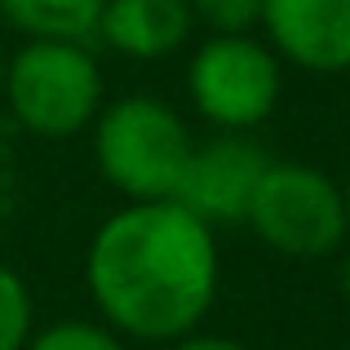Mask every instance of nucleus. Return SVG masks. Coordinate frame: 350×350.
<instances>
[{
	"mask_svg": "<svg viewBox=\"0 0 350 350\" xmlns=\"http://www.w3.org/2000/svg\"><path fill=\"white\" fill-rule=\"evenodd\" d=\"M89 288L124 333L146 342L182 337L217 293L208 222L178 200H142L116 213L89 248Z\"/></svg>",
	"mask_w": 350,
	"mask_h": 350,
	"instance_id": "nucleus-1",
	"label": "nucleus"
},
{
	"mask_svg": "<svg viewBox=\"0 0 350 350\" xmlns=\"http://www.w3.org/2000/svg\"><path fill=\"white\" fill-rule=\"evenodd\" d=\"M187 160V129L155 98H124L98 124V164L133 200H173Z\"/></svg>",
	"mask_w": 350,
	"mask_h": 350,
	"instance_id": "nucleus-2",
	"label": "nucleus"
},
{
	"mask_svg": "<svg viewBox=\"0 0 350 350\" xmlns=\"http://www.w3.org/2000/svg\"><path fill=\"white\" fill-rule=\"evenodd\" d=\"M103 98V76L80 40H31L9 67V103L40 137L85 129Z\"/></svg>",
	"mask_w": 350,
	"mask_h": 350,
	"instance_id": "nucleus-3",
	"label": "nucleus"
},
{
	"mask_svg": "<svg viewBox=\"0 0 350 350\" xmlns=\"http://www.w3.org/2000/svg\"><path fill=\"white\" fill-rule=\"evenodd\" d=\"M248 222L280 253L319 257L346 235V196L310 164H271L253 191Z\"/></svg>",
	"mask_w": 350,
	"mask_h": 350,
	"instance_id": "nucleus-4",
	"label": "nucleus"
},
{
	"mask_svg": "<svg viewBox=\"0 0 350 350\" xmlns=\"http://www.w3.org/2000/svg\"><path fill=\"white\" fill-rule=\"evenodd\" d=\"M191 98L213 124L253 129L280 98V67L248 36H213L191 62Z\"/></svg>",
	"mask_w": 350,
	"mask_h": 350,
	"instance_id": "nucleus-5",
	"label": "nucleus"
},
{
	"mask_svg": "<svg viewBox=\"0 0 350 350\" xmlns=\"http://www.w3.org/2000/svg\"><path fill=\"white\" fill-rule=\"evenodd\" d=\"M266 169H271V160L257 142L217 137V142L191 151L173 200L187 213H196L200 222H239V217H248L253 191Z\"/></svg>",
	"mask_w": 350,
	"mask_h": 350,
	"instance_id": "nucleus-6",
	"label": "nucleus"
},
{
	"mask_svg": "<svg viewBox=\"0 0 350 350\" xmlns=\"http://www.w3.org/2000/svg\"><path fill=\"white\" fill-rule=\"evenodd\" d=\"M262 23L284 58L306 71L350 67V0H266Z\"/></svg>",
	"mask_w": 350,
	"mask_h": 350,
	"instance_id": "nucleus-7",
	"label": "nucleus"
},
{
	"mask_svg": "<svg viewBox=\"0 0 350 350\" xmlns=\"http://www.w3.org/2000/svg\"><path fill=\"white\" fill-rule=\"evenodd\" d=\"M98 31L129 58H164L191 31L187 0H107Z\"/></svg>",
	"mask_w": 350,
	"mask_h": 350,
	"instance_id": "nucleus-8",
	"label": "nucleus"
},
{
	"mask_svg": "<svg viewBox=\"0 0 350 350\" xmlns=\"http://www.w3.org/2000/svg\"><path fill=\"white\" fill-rule=\"evenodd\" d=\"M107 0H0V14L36 40H85L98 31Z\"/></svg>",
	"mask_w": 350,
	"mask_h": 350,
	"instance_id": "nucleus-9",
	"label": "nucleus"
},
{
	"mask_svg": "<svg viewBox=\"0 0 350 350\" xmlns=\"http://www.w3.org/2000/svg\"><path fill=\"white\" fill-rule=\"evenodd\" d=\"M31 333V297L9 266H0V350H23Z\"/></svg>",
	"mask_w": 350,
	"mask_h": 350,
	"instance_id": "nucleus-10",
	"label": "nucleus"
},
{
	"mask_svg": "<svg viewBox=\"0 0 350 350\" xmlns=\"http://www.w3.org/2000/svg\"><path fill=\"white\" fill-rule=\"evenodd\" d=\"M191 18H204L217 36H244L253 23H262L266 0H187Z\"/></svg>",
	"mask_w": 350,
	"mask_h": 350,
	"instance_id": "nucleus-11",
	"label": "nucleus"
},
{
	"mask_svg": "<svg viewBox=\"0 0 350 350\" xmlns=\"http://www.w3.org/2000/svg\"><path fill=\"white\" fill-rule=\"evenodd\" d=\"M31 350H120V342L94 324H58V328L36 337Z\"/></svg>",
	"mask_w": 350,
	"mask_h": 350,
	"instance_id": "nucleus-12",
	"label": "nucleus"
},
{
	"mask_svg": "<svg viewBox=\"0 0 350 350\" xmlns=\"http://www.w3.org/2000/svg\"><path fill=\"white\" fill-rule=\"evenodd\" d=\"M173 350H244V346L226 342V337H191V342H182V346H173Z\"/></svg>",
	"mask_w": 350,
	"mask_h": 350,
	"instance_id": "nucleus-13",
	"label": "nucleus"
},
{
	"mask_svg": "<svg viewBox=\"0 0 350 350\" xmlns=\"http://www.w3.org/2000/svg\"><path fill=\"white\" fill-rule=\"evenodd\" d=\"M337 284H342V293H346V301H350V257L342 262V271H337Z\"/></svg>",
	"mask_w": 350,
	"mask_h": 350,
	"instance_id": "nucleus-14",
	"label": "nucleus"
},
{
	"mask_svg": "<svg viewBox=\"0 0 350 350\" xmlns=\"http://www.w3.org/2000/svg\"><path fill=\"white\" fill-rule=\"evenodd\" d=\"M346 222H350V187H346Z\"/></svg>",
	"mask_w": 350,
	"mask_h": 350,
	"instance_id": "nucleus-15",
	"label": "nucleus"
},
{
	"mask_svg": "<svg viewBox=\"0 0 350 350\" xmlns=\"http://www.w3.org/2000/svg\"><path fill=\"white\" fill-rule=\"evenodd\" d=\"M0 80H5V67H0Z\"/></svg>",
	"mask_w": 350,
	"mask_h": 350,
	"instance_id": "nucleus-16",
	"label": "nucleus"
}]
</instances>
